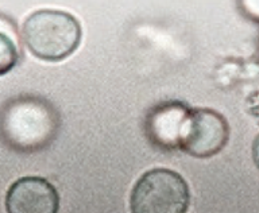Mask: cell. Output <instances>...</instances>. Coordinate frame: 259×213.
Returning a JSON list of instances; mask_svg holds the SVG:
<instances>
[{
    "label": "cell",
    "instance_id": "cell-1",
    "mask_svg": "<svg viewBox=\"0 0 259 213\" xmlns=\"http://www.w3.org/2000/svg\"><path fill=\"white\" fill-rule=\"evenodd\" d=\"M61 129V115L53 103L36 95H19L0 107V139L16 153L48 149Z\"/></svg>",
    "mask_w": 259,
    "mask_h": 213
},
{
    "label": "cell",
    "instance_id": "cell-2",
    "mask_svg": "<svg viewBox=\"0 0 259 213\" xmlns=\"http://www.w3.org/2000/svg\"><path fill=\"white\" fill-rule=\"evenodd\" d=\"M22 38L34 57L46 62H60L78 49L82 28L70 12L42 8L24 19Z\"/></svg>",
    "mask_w": 259,
    "mask_h": 213
},
{
    "label": "cell",
    "instance_id": "cell-3",
    "mask_svg": "<svg viewBox=\"0 0 259 213\" xmlns=\"http://www.w3.org/2000/svg\"><path fill=\"white\" fill-rule=\"evenodd\" d=\"M190 190L181 174L165 167L146 172L134 185L131 213H186Z\"/></svg>",
    "mask_w": 259,
    "mask_h": 213
},
{
    "label": "cell",
    "instance_id": "cell-4",
    "mask_svg": "<svg viewBox=\"0 0 259 213\" xmlns=\"http://www.w3.org/2000/svg\"><path fill=\"white\" fill-rule=\"evenodd\" d=\"M228 139L230 125L222 113L196 108L190 111L180 150L194 158H210L226 147Z\"/></svg>",
    "mask_w": 259,
    "mask_h": 213
},
{
    "label": "cell",
    "instance_id": "cell-5",
    "mask_svg": "<svg viewBox=\"0 0 259 213\" xmlns=\"http://www.w3.org/2000/svg\"><path fill=\"white\" fill-rule=\"evenodd\" d=\"M192 109L182 101H162L150 109L145 119V134L151 145L162 151L181 147Z\"/></svg>",
    "mask_w": 259,
    "mask_h": 213
},
{
    "label": "cell",
    "instance_id": "cell-6",
    "mask_svg": "<svg viewBox=\"0 0 259 213\" xmlns=\"http://www.w3.org/2000/svg\"><path fill=\"white\" fill-rule=\"evenodd\" d=\"M60 194L42 177H22L6 196L7 213H58Z\"/></svg>",
    "mask_w": 259,
    "mask_h": 213
},
{
    "label": "cell",
    "instance_id": "cell-7",
    "mask_svg": "<svg viewBox=\"0 0 259 213\" xmlns=\"http://www.w3.org/2000/svg\"><path fill=\"white\" fill-rule=\"evenodd\" d=\"M20 60V50L15 38V28L10 20L0 19V77L15 68Z\"/></svg>",
    "mask_w": 259,
    "mask_h": 213
},
{
    "label": "cell",
    "instance_id": "cell-8",
    "mask_svg": "<svg viewBox=\"0 0 259 213\" xmlns=\"http://www.w3.org/2000/svg\"><path fill=\"white\" fill-rule=\"evenodd\" d=\"M242 11L246 12L247 18L256 22L258 18V0H239Z\"/></svg>",
    "mask_w": 259,
    "mask_h": 213
}]
</instances>
